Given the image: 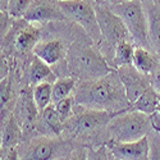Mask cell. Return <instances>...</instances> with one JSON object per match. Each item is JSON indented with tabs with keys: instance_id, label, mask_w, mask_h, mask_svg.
I'll use <instances>...</instances> for the list:
<instances>
[{
	"instance_id": "cell-2",
	"label": "cell",
	"mask_w": 160,
	"mask_h": 160,
	"mask_svg": "<svg viewBox=\"0 0 160 160\" xmlns=\"http://www.w3.org/2000/svg\"><path fill=\"white\" fill-rule=\"evenodd\" d=\"M67 64L69 72L81 81H92L112 73L104 57L92 45L77 41L67 52Z\"/></svg>"
},
{
	"instance_id": "cell-9",
	"label": "cell",
	"mask_w": 160,
	"mask_h": 160,
	"mask_svg": "<svg viewBox=\"0 0 160 160\" xmlns=\"http://www.w3.org/2000/svg\"><path fill=\"white\" fill-rule=\"evenodd\" d=\"M117 73L124 86L129 106L135 101H137L140 96L150 87V79H146V76L136 71V68L133 65L118 68Z\"/></svg>"
},
{
	"instance_id": "cell-18",
	"label": "cell",
	"mask_w": 160,
	"mask_h": 160,
	"mask_svg": "<svg viewBox=\"0 0 160 160\" xmlns=\"http://www.w3.org/2000/svg\"><path fill=\"white\" fill-rule=\"evenodd\" d=\"M21 106H22V118H23V126L26 128L32 127L35 122L37 121V114L38 109L36 106V102L33 100L32 92L26 87L22 91V98H21Z\"/></svg>"
},
{
	"instance_id": "cell-31",
	"label": "cell",
	"mask_w": 160,
	"mask_h": 160,
	"mask_svg": "<svg viewBox=\"0 0 160 160\" xmlns=\"http://www.w3.org/2000/svg\"><path fill=\"white\" fill-rule=\"evenodd\" d=\"M108 2L110 3V5H114V4H121L124 2H131V0H108ZM141 2H143V0H141Z\"/></svg>"
},
{
	"instance_id": "cell-12",
	"label": "cell",
	"mask_w": 160,
	"mask_h": 160,
	"mask_svg": "<svg viewBox=\"0 0 160 160\" xmlns=\"http://www.w3.org/2000/svg\"><path fill=\"white\" fill-rule=\"evenodd\" d=\"M28 22H48V21H63L65 17L58 8L57 3L51 4L48 0L40 2L35 0L33 4L30 7L27 13L23 17Z\"/></svg>"
},
{
	"instance_id": "cell-33",
	"label": "cell",
	"mask_w": 160,
	"mask_h": 160,
	"mask_svg": "<svg viewBox=\"0 0 160 160\" xmlns=\"http://www.w3.org/2000/svg\"><path fill=\"white\" fill-rule=\"evenodd\" d=\"M48 2H54V3H58V2H65V0H48Z\"/></svg>"
},
{
	"instance_id": "cell-5",
	"label": "cell",
	"mask_w": 160,
	"mask_h": 160,
	"mask_svg": "<svg viewBox=\"0 0 160 160\" xmlns=\"http://www.w3.org/2000/svg\"><path fill=\"white\" fill-rule=\"evenodd\" d=\"M57 5L65 19H71L82 26L86 33L98 45H101L102 36L98 23L95 8L87 0H65V2H58Z\"/></svg>"
},
{
	"instance_id": "cell-22",
	"label": "cell",
	"mask_w": 160,
	"mask_h": 160,
	"mask_svg": "<svg viewBox=\"0 0 160 160\" xmlns=\"http://www.w3.org/2000/svg\"><path fill=\"white\" fill-rule=\"evenodd\" d=\"M33 100L36 102V106L40 112H42L45 108L52 102V83L50 82H42L32 88Z\"/></svg>"
},
{
	"instance_id": "cell-1",
	"label": "cell",
	"mask_w": 160,
	"mask_h": 160,
	"mask_svg": "<svg viewBox=\"0 0 160 160\" xmlns=\"http://www.w3.org/2000/svg\"><path fill=\"white\" fill-rule=\"evenodd\" d=\"M73 92L74 104L82 108L113 113L129 110L126 90L118 73H110L92 81H82Z\"/></svg>"
},
{
	"instance_id": "cell-13",
	"label": "cell",
	"mask_w": 160,
	"mask_h": 160,
	"mask_svg": "<svg viewBox=\"0 0 160 160\" xmlns=\"http://www.w3.org/2000/svg\"><path fill=\"white\" fill-rule=\"evenodd\" d=\"M67 52L68 51L65 50V45L63 44V41L57 40V38L40 41L33 49L35 57L41 59L42 62H45L49 65L57 64L59 60H62L64 58Z\"/></svg>"
},
{
	"instance_id": "cell-23",
	"label": "cell",
	"mask_w": 160,
	"mask_h": 160,
	"mask_svg": "<svg viewBox=\"0 0 160 160\" xmlns=\"http://www.w3.org/2000/svg\"><path fill=\"white\" fill-rule=\"evenodd\" d=\"M35 0H8L7 12L12 18H23Z\"/></svg>"
},
{
	"instance_id": "cell-28",
	"label": "cell",
	"mask_w": 160,
	"mask_h": 160,
	"mask_svg": "<svg viewBox=\"0 0 160 160\" xmlns=\"http://www.w3.org/2000/svg\"><path fill=\"white\" fill-rule=\"evenodd\" d=\"M9 18H12L8 12H2V18H0V26H2V37L5 36V32L8 30V21Z\"/></svg>"
},
{
	"instance_id": "cell-19",
	"label": "cell",
	"mask_w": 160,
	"mask_h": 160,
	"mask_svg": "<svg viewBox=\"0 0 160 160\" xmlns=\"http://www.w3.org/2000/svg\"><path fill=\"white\" fill-rule=\"evenodd\" d=\"M41 122L46 128V132L51 135H60L64 128V123L60 119L54 104H50L41 112Z\"/></svg>"
},
{
	"instance_id": "cell-10",
	"label": "cell",
	"mask_w": 160,
	"mask_h": 160,
	"mask_svg": "<svg viewBox=\"0 0 160 160\" xmlns=\"http://www.w3.org/2000/svg\"><path fill=\"white\" fill-rule=\"evenodd\" d=\"M65 150V143L54 138H35L22 160H58Z\"/></svg>"
},
{
	"instance_id": "cell-17",
	"label": "cell",
	"mask_w": 160,
	"mask_h": 160,
	"mask_svg": "<svg viewBox=\"0 0 160 160\" xmlns=\"http://www.w3.org/2000/svg\"><path fill=\"white\" fill-rule=\"evenodd\" d=\"M41 37L40 28L35 27L32 24L26 26L24 28L19 31L16 37V48L21 52H28L30 50L33 51L35 46L38 44V40Z\"/></svg>"
},
{
	"instance_id": "cell-14",
	"label": "cell",
	"mask_w": 160,
	"mask_h": 160,
	"mask_svg": "<svg viewBox=\"0 0 160 160\" xmlns=\"http://www.w3.org/2000/svg\"><path fill=\"white\" fill-rule=\"evenodd\" d=\"M21 140V127L14 115H9L4 118V123L2 126V154H7L13 150Z\"/></svg>"
},
{
	"instance_id": "cell-30",
	"label": "cell",
	"mask_w": 160,
	"mask_h": 160,
	"mask_svg": "<svg viewBox=\"0 0 160 160\" xmlns=\"http://www.w3.org/2000/svg\"><path fill=\"white\" fill-rule=\"evenodd\" d=\"M2 160H18V152L16 149L8 151L7 154L2 155Z\"/></svg>"
},
{
	"instance_id": "cell-16",
	"label": "cell",
	"mask_w": 160,
	"mask_h": 160,
	"mask_svg": "<svg viewBox=\"0 0 160 160\" xmlns=\"http://www.w3.org/2000/svg\"><path fill=\"white\" fill-rule=\"evenodd\" d=\"M28 79H30V85L32 87L42 82H50V81L55 82L57 81L49 64H46L41 59H38L37 57H35L33 60L31 62L30 69H28Z\"/></svg>"
},
{
	"instance_id": "cell-8",
	"label": "cell",
	"mask_w": 160,
	"mask_h": 160,
	"mask_svg": "<svg viewBox=\"0 0 160 160\" xmlns=\"http://www.w3.org/2000/svg\"><path fill=\"white\" fill-rule=\"evenodd\" d=\"M106 146L117 160H149L150 140L148 136L133 142H115L112 140Z\"/></svg>"
},
{
	"instance_id": "cell-27",
	"label": "cell",
	"mask_w": 160,
	"mask_h": 160,
	"mask_svg": "<svg viewBox=\"0 0 160 160\" xmlns=\"http://www.w3.org/2000/svg\"><path fill=\"white\" fill-rule=\"evenodd\" d=\"M150 86L160 95V64L158 68L150 74Z\"/></svg>"
},
{
	"instance_id": "cell-4",
	"label": "cell",
	"mask_w": 160,
	"mask_h": 160,
	"mask_svg": "<svg viewBox=\"0 0 160 160\" xmlns=\"http://www.w3.org/2000/svg\"><path fill=\"white\" fill-rule=\"evenodd\" d=\"M109 8L115 16L122 19L133 42L140 48H145L148 50L152 49L149 38L148 17L141 0H131V2L110 5Z\"/></svg>"
},
{
	"instance_id": "cell-24",
	"label": "cell",
	"mask_w": 160,
	"mask_h": 160,
	"mask_svg": "<svg viewBox=\"0 0 160 160\" xmlns=\"http://www.w3.org/2000/svg\"><path fill=\"white\" fill-rule=\"evenodd\" d=\"M73 102H74L73 96H69V98L59 101L58 104H54L55 109H57L60 119L63 121V123H65L73 115Z\"/></svg>"
},
{
	"instance_id": "cell-15",
	"label": "cell",
	"mask_w": 160,
	"mask_h": 160,
	"mask_svg": "<svg viewBox=\"0 0 160 160\" xmlns=\"http://www.w3.org/2000/svg\"><path fill=\"white\" fill-rule=\"evenodd\" d=\"M160 64V58L155 57L152 52L145 48L137 46L135 49V54L132 59V65L141 74L150 76Z\"/></svg>"
},
{
	"instance_id": "cell-6",
	"label": "cell",
	"mask_w": 160,
	"mask_h": 160,
	"mask_svg": "<svg viewBox=\"0 0 160 160\" xmlns=\"http://www.w3.org/2000/svg\"><path fill=\"white\" fill-rule=\"evenodd\" d=\"M94 8L100 27V32L102 36V41L106 46H110L114 49L117 44L121 41H124V40L132 41L131 35L126 28V26L123 24L122 19L118 16H115L109 7H105L98 3Z\"/></svg>"
},
{
	"instance_id": "cell-32",
	"label": "cell",
	"mask_w": 160,
	"mask_h": 160,
	"mask_svg": "<svg viewBox=\"0 0 160 160\" xmlns=\"http://www.w3.org/2000/svg\"><path fill=\"white\" fill-rule=\"evenodd\" d=\"M154 129H155V131L159 133V135H160V126H155V127H154Z\"/></svg>"
},
{
	"instance_id": "cell-7",
	"label": "cell",
	"mask_w": 160,
	"mask_h": 160,
	"mask_svg": "<svg viewBox=\"0 0 160 160\" xmlns=\"http://www.w3.org/2000/svg\"><path fill=\"white\" fill-rule=\"evenodd\" d=\"M123 112H105V110H92L85 108L82 112L73 114L69 122H65L68 128L74 133H88L99 129L100 127L108 126L112 119Z\"/></svg>"
},
{
	"instance_id": "cell-20",
	"label": "cell",
	"mask_w": 160,
	"mask_h": 160,
	"mask_svg": "<svg viewBox=\"0 0 160 160\" xmlns=\"http://www.w3.org/2000/svg\"><path fill=\"white\" fill-rule=\"evenodd\" d=\"M135 45L132 44L129 40H124V41L118 42L117 46L114 48V59L113 64L117 68H122V67L132 65V59L133 54H135Z\"/></svg>"
},
{
	"instance_id": "cell-29",
	"label": "cell",
	"mask_w": 160,
	"mask_h": 160,
	"mask_svg": "<svg viewBox=\"0 0 160 160\" xmlns=\"http://www.w3.org/2000/svg\"><path fill=\"white\" fill-rule=\"evenodd\" d=\"M69 160H87V155H86V151L85 150H76L73 151L72 156L69 158Z\"/></svg>"
},
{
	"instance_id": "cell-3",
	"label": "cell",
	"mask_w": 160,
	"mask_h": 160,
	"mask_svg": "<svg viewBox=\"0 0 160 160\" xmlns=\"http://www.w3.org/2000/svg\"><path fill=\"white\" fill-rule=\"evenodd\" d=\"M115 142H133L149 135L152 128L151 115L136 110H127L115 115L106 126Z\"/></svg>"
},
{
	"instance_id": "cell-34",
	"label": "cell",
	"mask_w": 160,
	"mask_h": 160,
	"mask_svg": "<svg viewBox=\"0 0 160 160\" xmlns=\"http://www.w3.org/2000/svg\"><path fill=\"white\" fill-rule=\"evenodd\" d=\"M96 2H98V3H100V4H101V3H102V2H108V0H96Z\"/></svg>"
},
{
	"instance_id": "cell-25",
	"label": "cell",
	"mask_w": 160,
	"mask_h": 160,
	"mask_svg": "<svg viewBox=\"0 0 160 160\" xmlns=\"http://www.w3.org/2000/svg\"><path fill=\"white\" fill-rule=\"evenodd\" d=\"M0 98H2V118L5 115L7 106L9 101L12 100V82L8 77L2 79V92H0Z\"/></svg>"
},
{
	"instance_id": "cell-26",
	"label": "cell",
	"mask_w": 160,
	"mask_h": 160,
	"mask_svg": "<svg viewBox=\"0 0 160 160\" xmlns=\"http://www.w3.org/2000/svg\"><path fill=\"white\" fill-rule=\"evenodd\" d=\"M150 154L149 160H160V135L150 136Z\"/></svg>"
},
{
	"instance_id": "cell-11",
	"label": "cell",
	"mask_w": 160,
	"mask_h": 160,
	"mask_svg": "<svg viewBox=\"0 0 160 160\" xmlns=\"http://www.w3.org/2000/svg\"><path fill=\"white\" fill-rule=\"evenodd\" d=\"M148 17L149 38L152 50L160 58V0H143L142 2Z\"/></svg>"
},
{
	"instance_id": "cell-21",
	"label": "cell",
	"mask_w": 160,
	"mask_h": 160,
	"mask_svg": "<svg viewBox=\"0 0 160 160\" xmlns=\"http://www.w3.org/2000/svg\"><path fill=\"white\" fill-rule=\"evenodd\" d=\"M76 86H77L76 78L73 77L58 78L52 83V104H58L59 101L69 98L71 94L74 91Z\"/></svg>"
}]
</instances>
